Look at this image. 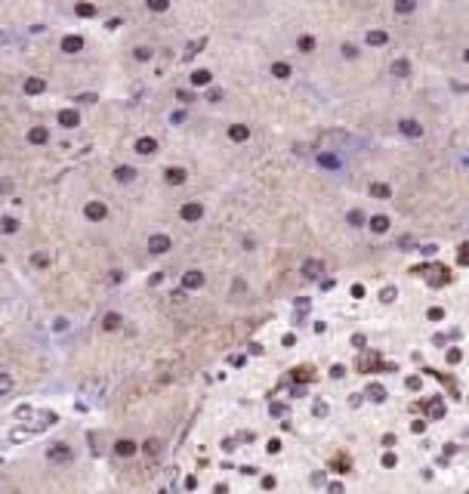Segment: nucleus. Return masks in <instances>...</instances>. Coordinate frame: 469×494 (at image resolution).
<instances>
[{
  "label": "nucleus",
  "mask_w": 469,
  "mask_h": 494,
  "mask_svg": "<svg viewBox=\"0 0 469 494\" xmlns=\"http://www.w3.org/2000/svg\"><path fill=\"white\" fill-rule=\"evenodd\" d=\"M83 213H87V220L99 223V220H105V216H108V207L102 204V201H90V204L83 207Z\"/></svg>",
  "instance_id": "1"
},
{
  "label": "nucleus",
  "mask_w": 469,
  "mask_h": 494,
  "mask_svg": "<svg viewBox=\"0 0 469 494\" xmlns=\"http://www.w3.org/2000/svg\"><path fill=\"white\" fill-rule=\"evenodd\" d=\"M179 216H182V220H186V223H198L201 216H204V207L191 201V204H186V207H182V210H179Z\"/></svg>",
  "instance_id": "2"
},
{
  "label": "nucleus",
  "mask_w": 469,
  "mask_h": 494,
  "mask_svg": "<svg viewBox=\"0 0 469 494\" xmlns=\"http://www.w3.org/2000/svg\"><path fill=\"white\" fill-rule=\"evenodd\" d=\"M148 250H152V254H167V250H170V238L167 235H152L148 238Z\"/></svg>",
  "instance_id": "3"
},
{
  "label": "nucleus",
  "mask_w": 469,
  "mask_h": 494,
  "mask_svg": "<svg viewBox=\"0 0 469 494\" xmlns=\"http://www.w3.org/2000/svg\"><path fill=\"white\" fill-rule=\"evenodd\" d=\"M47 139H49L47 127H31V130H28V142H31V145H44Z\"/></svg>",
  "instance_id": "4"
},
{
  "label": "nucleus",
  "mask_w": 469,
  "mask_h": 494,
  "mask_svg": "<svg viewBox=\"0 0 469 494\" xmlns=\"http://www.w3.org/2000/svg\"><path fill=\"white\" fill-rule=\"evenodd\" d=\"M114 454H121V457H130V454H136V442H130V439H121V442H114Z\"/></svg>",
  "instance_id": "5"
},
{
  "label": "nucleus",
  "mask_w": 469,
  "mask_h": 494,
  "mask_svg": "<svg viewBox=\"0 0 469 494\" xmlns=\"http://www.w3.org/2000/svg\"><path fill=\"white\" fill-rule=\"evenodd\" d=\"M186 179H188V176H186V170H182V167H170V170H167V182H170V186H182Z\"/></svg>",
  "instance_id": "6"
},
{
  "label": "nucleus",
  "mask_w": 469,
  "mask_h": 494,
  "mask_svg": "<svg viewBox=\"0 0 469 494\" xmlns=\"http://www.w3.org/2000/svg\"><path fill=\"white\" fill-rule=\"evenodd\" d=\"M155 148H157V142H155L152 136H142V139L136 142V152H139V155H155Z\"/></svg>",
  "instance_id": "7"
},
{
  "label": "nucleus",
  "mask_w": 469,
  "mask_h": 494,
  "mask_svg": "<svg viewBox=\"0 0 469 494\" xmlns=\"http://www.w3.org/2000/svg\"><path fill=\"white\" fill-rule=\"evenodd\" d=\"M44 87H47V83L40 80V78H28V80H25V93H28V96H37V93H44Z\"/></svg>",
  "instance_id": "8"
},
{
  "label": "nucleus",
  "mask_w": 469,
  "mask_h": 494,
  "mask_svg": "<svg viewBox=\"0 0 469 494\" xmlns=\"http://www.w3.org/2000/svg\"><path fill=\"white\" fill-rule=\"evenodd\" d=\"M182 284H186L188 290H195V287H201V284H204V275H201V272H186Z\"/></svg>",
  "instance_id": "9"
},
{
  "label": "nucleus",
  "mask_w": 469,
  "mask_h": 494,
  "mask_svg": "<svg viewBox=\"0 0 469 494\" xmlns=\"http://www.w3.org/2000/svg\"><path fill=\"white\" fill-rule=\"evenodd\" d=\"M80 47H83V40H80V37H74V34L62 37V49H65V53H78Z\"/></svg>",
  "instance_id": "10"
},
{
  "label": "nucleus",
  "mask_w": 469,
  "mask_h": 494,
  "mask_svg": "<svg viewBox=\"0 0 469 494\" xmlns=\"http://www.w3.org/2000/svg\"><path fill=\"white\" fill-rule=\"evenodd\" d=\"M398 127H401V133H407V136H423V127L417 121H401Z\"/></svg>",
  "instance_id": "11"
},
{
  "label": "nucleus",
  "mask_w": 469,
  "mask_h": 494,
  "mask_svg": "<svg viewBox=\"0 0 469 494\" xmlns=\"http://www.w3.org/2000/svg\"><path fill=\"white\" fill-rule=\"evenodd\" d=\"M133 176H136V170H133V167H127V164L114 170V179H117V182H133Z\"/></svg>",
  "instance_id": "12"
},
{
  "label": "nucleus",
  "mask_w": 469,
  "mask_h": 494,
  "mask_svg": "<svg viewBox=\"0 0 469 494\" xmlns=\"http://www.w3.org/2000/svg\"><path fill=\"white\" fill-rule=\"evenodd\" d=\"M229 136H232L234 142H244V139H250V130L244 127V124H234V127L229 130Z\"/></svg>",
  "instance_id": "13"
},
{
  "label": "nucleus",
  "mask_w": 469,
  "mask_h": 494,
  "mask_svg": "<svg viewBox=\"0 0 469 494\" xmlns=\"http://www.w3.org/2000/svg\"><path fill=\"white\" fill-rule=\"evenodd\" d=\"M78 112H62V114H59V124H62V127H78Z\"/></svg>",
  "instance_id": "14"
},
{
  "label": "nucleus",
  "mask_w": 469,
  "mask_h": 494,
  "mask_svg": "<svg viewBox=\"0 0 469 494\" xmlns=\"http://www.w3.org/2000/svg\"><path fill=\"white\" fill-rule=\"evenodd\" d=\"M71 457V451L65 448V445H56V448H49V460H68Z\"/></svg>",
  "instance_id": "15"
},
{
  "label": "nucleus",
  "mask_w": 469,
  "mask_h": 494,
  "mask_svg": "<svg viewBox=\"0 0 469 494\" xmlns=\"http://www.w3.org/2000/svg\"><path fill=\"white\" fill-rule=\"evenodd\" d=\"M16 229H19V220H13V216H3V220H0V232H6V235H13Z\"/></svg>",
  "instance_id": "16"
},
{
  "label": "nucleus",
  "mask_w": 469,
  "mask_h": 494,
  "mask_svg": "<svg viewBox=\"0 0 469 494\" xmlns=\"http://www.w3.org/2000/svg\"><path fill=\"white\" fill-rule=\"evenodd\" d=\"M371 195L386 201V198H389V186H383V182H374V186H371Z\"/></svg>",
  "instance_id": "17"
},
{
  "label": "nucleus",
  "mask_w": 469,
  "mask_h": 494,
  "mask_svg": "<svg viewBox=\"0 0 469 494\" xmlns=\"http://www.w3.org/2000/svg\"><path fill=\"white\" fill-rule=\"evenodd\" d=\"M297 47L303 49V53H312V49H315V37H309V34H303V37L297 40Z\"/></svg>",
  "instance_id": "18"
},
{
  "label": "nucleus",
  "mask_w": 469,
  "mask_h": 494,
  "mask_svg": "<svg viewBox=\"0 0 469 494\" xmlns=\"http://www.w3.org/2000/svg\"><path fill=\"white\" fill-rule=\"evenodd\" d=\"M191 83H195V87H204V83H210V71H195V74H191Z\"/></svg>",
  "instance_id": "19"
},
{
  "label": "nucleus",
  "mask_w": 469,
  "mask_h": 494,
  "mask_svg": "<svg viewBox=\"0 0 469 494\" xmlns=\"http://www.w3.org/2000/svg\"><path fill=\"white\" fill-rule=\"evenodd\" d=\"M272 74H275V78H290V65L275 62V65H272Z\"/></svg>",
  "instance_id": "20"
},
{
  "label": "nucleus",
  "mask_w": 469,
  "mask_h": 494,
  "mask_svg": "<svg viewBox=\"0 0 469 494\" xmlns=\"http://www.w3.org/2000/svg\"><path fill=\"white\" fill-rule=\"evenodd\" d=\"M371 229H374V232H386V229H389V220H386V216H374V220H371Z\"/></svg>",
  "instance_id": "21"
},
{
  "label": "nucleus",
  "mask_w": 469,
  "mask_h": 494,
  "mask_svg": "<svg viewBox=\"0 0 469 494\" xmlns=\"http://www.w3.org/2000/svg\"><path fill=\"white\" fill-rule=\"evenodd\" d=\"M114 328H121V315H117V312H108V315H105V331H114Z\"/></svg>",
  "instance_id": "22"
},
{
  "label": "nucleus",
  "mask_w": 469,
  "mask_h": 494,
  "mask_svg": "<svg viewBox=\"0 0 469 494\" xmlns=\"http://www.w3.org/2000/svg\"><path fill=\"white\" fill-rule=\"evenodd\" d=\"M10 389H13V377L0 371V396H3V392H10Z\"/></svg>",
  "instance_id": "23"
},
{
  "label": "nucleus",
  "mask_w": 469,
  "mask_h": 494,
  "mask_svg": "<svg viewBox=\"0 0 469 494\" xmlns=\"http://www.w3.org/2000/svg\"><path fill=\"white\" fill-rule=\"evenodd\" d=\"M74 13H78V16H93L96 6L93 3H78V6H74Z\"/></svg>",
  "instance_id": "24"
},
{
  "label": "nucleus",
  "mask_w": 469,
  "mask_h": 494,
  "mask_svg": "<svg viewBox=\"0 0 469 494\" xmlns=\"http://www.w3.org/2000/svg\"><path fill=\"white\" fill-rule=\"evenodd\" d=\"M367 44H386V34H383V31H376V34H374V31H371V34H367Z\"/></svg>",
  "instance_id": "25"
},
{
  "label": "nucleus",
  "mask_w": 469,
  "mask_h": 494,
  "mask_svg": "<svg viewBox=\"0 0 469 494\" xmlns=\"http://www.w3.org/2000/svg\"><path fill=\"white\" fill-rule=\"evenodd\" d=\"M318 269H321V263H306V275H309V278H315V275H321Z\"/></svg>",
  "instance_id": "26"
},
{
  "label": "nucleus",
  "mask_w": 469,
  "mask_h": 494,
  "mask_svg": "<svg viewBox=\"0 0 469 494\" xmlns=\"http://www.w3.org/2000/svg\"><path fill=\"white\" fill-rule=\"evenodd\" d=\"M148 6H152L155 13H161V10H167V0H148Z\"/></svg>",
  "instance_id": "27"
},
{
  "label": "nucleus",
  "mask_w": 469,
  "mask_h": 494,
  "mask_svg": "<svg viewBox=\"0 0 469 494\" xmlns=\"http://www.w3.org/2000/svg\"><path fill=\"white\" fill-rule=\"evenodd\" d=\"M395 10H401V13H407V10H414V0H401V3H395Z\"/></svg>",
  "instance_id": "28"
},
{
  "label": "nucleus",
  "mask_w": 469,
  "mask_h": 494,
  "mask_svg": "<svg viewBox=\"0 0 469 494\" xmlns=\"http://www.w3.org/2000/svg\"><path fill=\"white\" fill-rule=\"evenodd\" d=\"M157 448H161V442H145V451H148V454H157Z\"/></svg>",
  "instance_id": "29"
},
{
  "label": "nucleus",
  "mask_w": 469,
  "mask_h": 494,
  "mask_svg": "<svg viewBox=\"0 0 469 494\" xmlns=\"http://www.w3.org/2000/svg\"><path fill=\"white\" fill-rule=\"evenodd\" d=\"M349 220H352V225H361V220H364V216L358 213V210H352V213H349Z\"/></svg>",
  "instance_id": "30"
},
{
  "label": "nucleus",
  "mask_w": 469,
  "mask_h": 494,
  "mask_svg": "<svg viewBox=\"0 0 469 494\" xmlns=\"http://www.w3.org/2000/svg\"><path fill=\"white\" fill-rule=\"evenodd\" d=\"M429 318H432V321H438V318H445V312H441V309H432Z\"/></svg>",
  "instance_id": "31"
},
{
  "label": "nucleus",
  "mask_w": 469,
  "mask_h": 494,
  "mask_svg": "<svg viewBox=\"0 0 469 494\" xmlns=\"http://www.w3.org/2000/svg\"><path fill=\"white\" fill-rule=\"evenodd\" d=\"M392 71H395V74H405V71H407V65H405V62H395V68H392Z\"/></svg>",
  "instance_id": "32"
},
{
  "label": "nucleus",
  "mask_w": 469,
  "mask_h": 494,
  "mask_svg": "<svg viewBox=\"0 0 469 494\" xmlns=\"http://www.w3.org/2000/svg\"><path fill=\"white\" fill-rule=\"evenodd\" d=\"M466 62H469V53H466Z\"/></svg>",
  "instance_id": "33"
}]
</instances>
